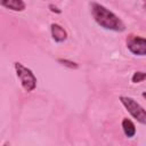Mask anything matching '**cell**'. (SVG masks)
I'll return each mask as SVG.
<instances>
[{
	"label": "cell",
	"instance_id": "cell-4",
	"mask_svg": "<svg viewBox=\"0 0 146 146\" xmlns=\"http://www.w3.org/2000/svg\"><path fill=\"white\" fill-rule=\"evenodd\" d=\"M127 47L133 55L145 56L146 55V39L138 35H129L127 38Z\"/></svg>",
	"mask_w": 146,
	"mask_h": 146
},
{
	"label": "cell",
	"instance_id": "cell-8",
	"mask_svg": "<svg viewBox=\"0 0 146 146\" xmlns=\"http://www.w3.org/2000/svg\"><path fill=\"white\" fill-rule=\"evenodd\" d=\"M58 63H60L63 66H66L68 68H72V70H76L79 68V64L73 62V60H70V59H66V58H58L57 59Z\"/></svg>",
	"mask_w": 146,
	"mask_h": 146
},
{
	"label": "cell",
	"instance_id": "cell-1",
	"mask_svg": "<svg viewBox=\"0 0 146 146\" xmlns=\"http://www.w3.org/2000/svg\"><path fill=\"white\" fill-rule=\"evenodd\" d=\"M90 9L95 22L100 27L115 32H123L125 30V25L122 22V19L119 18V16H116L113 11H111L103 5L98 2H91Z\"/></svg>",
	"mask_w": 146,
	"mask_h": 146
},
{
	"label": "cell",
	"instance_id": "cell-11",
	"mask_svg": "<svg viewBox=\"0 0 146 146\" xmlns=\"http://www.w3.org/2000/svg\"><path fill=\"white\" fill-rule=\"evenodd\" d=\"M141 96H143V97H144V98L146 99V91H143V94H141Z\"/></svg>",
	"mask_w": 146,
	"mask_h": 146
},
{
	"label": "cell",
	"instance_id": "cell-12",
	"mask_svg": "<svg viewBox=\"0 0 146 146\" xmlns=\"http://www.w3.org/2000/svg\"><path fill=\"white\" fill-rule=\"evenodd\" d=\"M2 146H10V144H9V141H6V143H5Z\"/></svg>",
	"mask_w": 146,
	"mask_h": 146
},
{
	"label": "cell",
	"instance_id": "cell-6",
	"mask_svg": "<svg viewBox=\"0 0 146 146\" xmlns=\"http://www.w3.org/2000/svg\"><path fill=\"white\" fill-rule=\"evenodd\" d=\"M1 6L6 7L7 9L14 10V11H23L25 9V2L22 0H2L0 2Z\"/></svg>",
	"mask_w": 146,
	"mask_h": 146
},
{
	"label": "cell",
	"instance_id": "cell-7",
	"mask_svg": "<svg viewBox=\"0 0 146 146\" xmlns=\"http://www.w3.org/2000/svg\"><path fill=\"white\" fill-rule=\"evenodd\" d=\"M122 129H123L124 135L128 138H132L136 135V127H135L133 122L128 117H123V120H122Z\"/></svg>",
	"mask_w": 146,
	"mask_h": 146
},
{
	"label": "cell",
	"instance_id": "cell-2",
	"mask_svg": "<svg viewBox=\"0 0 146 146\" xmlns=\"http://www.w3.org/2000/svg\"><path fill=\"white\" fill-rule=\"evenodd\" d=\"M14 67H15V71H16V75L17 78L19 79L21 81V84L23 87V89L27 92H31L35 89L36 87V78L35 75L33 74V72L25 67L22 63L19 62H15L14 63Z\"/></svg>",
	"mask_w": 146,
	"mask_h": 146
},
{
	"label": "cell",
	"instance_id": "cell-13",
	"mask_svg": "<svg viewBox=\"0 0 146 146\" xmlns=\"http://www.w3.org/2000/svg\"><path fill=\"white\" fill-rule=\"evenodd\" d=\"M144 8L146 9V2H144Z\"/></svg>",
	"mask_w": 146,
	"mask_h": 146
},
{
	"label": "cell",
	"instance_id": "cell-5",
	"mask_svg": "<svg viewBox=\"0 0 146 146\" xmlns=\"http://www.w3.org/2000/svg\"><path fill=\"white\" fill-rule=\"evenodd\" d=\"M50 32H51V36L56 42H64L67 39V32L66 30L60 26L57 23H52L50 25Z\"/></svg>",
	"mask_w": 146,
	"mask_h": 146
},
{
	"label": "cell",
	"instance_id": "cell-9",
	"mask_svg": "<svg viewBox=\"0 0 146 146\" xmlns=\"http://www.w3.org/2000/svg\"><path fill=\"white\" fill-rule=\"evenodd\" d=\"M146 80V72H141V71H137L132 74L131 76V81L132 83H139L141 81Z\"/></svg>",
	"mask_w": 146,
	"mask_h": 146
},
{
	"label": "cell",
	"instance_id": "cell-10",
	"mask_svg": "<svg viewBox=\"0 0 146 146\" xmlns=\"http://www.w3.org/2000/svg\"><path fill=\"white\" fill-rule=\"evenodd\" d=\"M48 8L50 9V11H51V13H55V14H60V13H62V10H60L57 6H55L54 3H49Z\"/></svg>",
	"mask_w": 146,
	"mask_h": 146
},
{
	"label": "cell",
	"instance_id": "cell-3",
	"mask_svg": "<svg viewBox=\"0 0 146 146\" xmlns=\"http://www.w3.org/2000/svg\"><path fill=\"white\" fill-rule=\"evenodd\" d=\"M119 99L132 117H135L139 123L146 124V111L140 104H138L133 98L127 96H120Z\"/></svg>",
	"mask_w": 146,
	"mask_h": 146
}]
</instances>
